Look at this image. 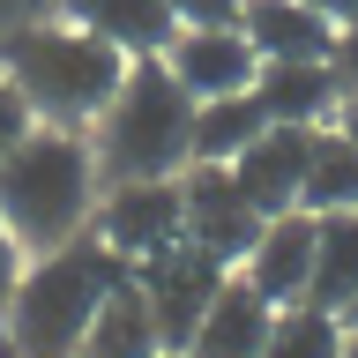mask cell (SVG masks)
<instances>
[{"instance_id": "10", "label": "cell", "mask_w": 358, "mask_h": 358, "mask_svg": "<svg viewBox=\"0 0 358 358\" xmlns=\"http://www.w3.org/2000/svg\"><path fill=\"white\" fill-rule=\"evenodd\" d=\"M239 276L262 291L268 306H306V284H313V217H306V209L268 217L262 239L246 246Z\"/></svg>"}, {"instance_id": "16", "label": "cell", "mask_w": 358, "mask_h": 358, "mask_svg": "<svg viewBox=\"0 0 358 358\" xmlns=\"http://www.w3.org/2000/svg\"><path fill=\"white\" fill-rule=\"evenodd\" d=\"M83 358H164V343H157V321H150V299L134 291V276L112 291L105 306H97Z\"/></svg>"}, {"instance_id": "14", "label": "cell", "mask_w": 358, "mask_h": 358, "mask_svg": "<svg viewBox=\"0 0 358 358\" xmlns=\"http://www.w3.org/2000/svg\"><path fill=\"white\" fill-rule=\"evenodd\" d=\"M239 30L254 45V60H329L336 52V22L313 15L306 0H246L239 8Z\"/></svg>"}, {"instance_id": "19", "label": "cell", "mask_w": 358, "mask_h": 358, "mask_svg": "<svg viewBox=\"0 0 358 358\" xmlns=\"http://www.w3.org/2000/svg\"><path fill=\"white\" fill-rule=\"evenodd\" d=\"M336 351H343V321L321 306H284L262 343V358H336Z\"/></svg>"}, {"instance_id": "23", "label": "cell", "mask_w": 358, "mask_h": 358, "mask_svg": "<svg viewBox=\"0 0 358 358\" xmlns=\"http://www.w3.org/2000/svg\"><path fill=\"white\" fill-rule=\"evenodd\" d=\"M22 262H30V254H22V246H15V231H8V224H0V306H8V291H15Z\"/></svg>"}, {"instance_id": "2", "label": "cell", "mask_w": 358, "mask_h": 358, "mask_svg": "<svg viewBox=\"0 0 358 358\" xmlns=\"http://www.w3.org/2000/svg\"><path fill=\"white\" fill-rule=\"evenodd\" d=\"M127 67L134 60L120 45L90 38V30H75V22H60V15H38V22H22L15 38H0V75L15 83V97L30 105L38 127L90 134L97 112L120 97Z\"/></svg>"}, {"instance_id": "26", "label": "cell", "mask_w": 358, "mask_h": 358, "mask_svg": "<svg viewBox=\"0 0 358 358\" xmlns=\"http://www.w3.org/2000/svg\"><path fill=\"white\" fill-rule=\"evenodd\" d=\"M336 358H358V329H343V351H336Z\"/></svg>"}, {"instance_id": "22", "label": "cell", "mask_w": 358, "mask_h": 358, "mask_svg": "<svg viewBox=\"0 0 358 358\" xmlns=\"http://www.w3.org/2000/svg\"><path fill=\"white\" fill-rule=\"evenodd\" d=\"M329 67H336V83H343V90H358V22H343V30H336Z\"/></svg>"}, {"instance_id": "9", "label": "cell", "mask_w": 358, "mask_h": 358, "mask_svg": "<svg viewBox=\"0 0 358 358\" xmlns=\"http://www.w3.org/2000/svg\"><path fill=\"white\" fill-rule=\"evenodd\" d=\"M313 134H321V127H262L239 157H231V179H239V194L254 201L262 217H284V209H299Z\"/></svg>"}, {"instance_id": "7", "label": "cell", "mask_w": 358, "mask_h": 358, "mask_svg": "<svg viewBox=\"0 0 358 358\" xmlns=\"http://www.w3.org/2000/svg\"><path fill=\"white\" fill-rule=\"evenodd\" d=\"M179 217H187V239L201 246V254H217L224 268L246 262V246L262 239V209L239 194V179H231V164H187L179 172Z\"/></svg>"}, {"instance_id": "8", "label": "cell", "mask_w": 358, "mask_h": 358, "mask_svg": "<svg viewBox=\"0 0 358 358\" xmlns=\"http://www.w3.org/2000/svg\"><path fill=\"white\" fill-rule=\"evenodd\" d=\"M157 60L179 75V90H187L194 105H209V97H239V90H254V75H262L246 30H179Z\"/></svg>"}, {"instance_id": "20", "label": "cell", "mask_w": 358, "mask_h": 358, "mask_svg": "<svg viewBox=\"0 0 358 358\" xmlns=\"http://www.w3.org/2000/svg\"><path fill=\"white\" fill-rule=\"evenodd\" d=\"M239 8L246 0H172V22L179 30H239Z\"/></svg>"}, {"instance_id": "29", "label": "cell", "mask_w": 358, "mask_h": 358, "mask_svg": "<svg viewBox=\"0 0 358 358\" xmlns=\"http://www.w3.org/2000/svg\"><path fill=\"white\" fill-rule=\"evenodd\" d=\"M164 358H187V351H164Z\"/></svg>"}, {"instance_id": "21", "label": "cell", "mask_w": 358, "mask_h": 358, "mask_svg": "<svg viewBox=\"0 0 358 358\" xmlns=\"http://www.w3.org/2000/svg\"><path fill=\"white\" fill-rule=\"evenodd\" d=\"M30 127H38V120H30V105H22V97H15V83L0 75V157L15 150V142H22Z\"/></svg>"}, {"instance_id": "18", "label": "cell", "mask_w": 358, "mask_h": 358, "mask_svg": "<svg viewBox=\"0 0 358 358\" xmlns=\"http://www.w3.org/2000/svg\"><path fill=\"white\" fill-rule=\"evenodd\" d=\"M262 127H268V120H262V105H254V90L194 105V164H231Z\"/></svg>"}, {"instance_id": "24", "label": "cell", "mask_w": 358, "mask_h": 358, "mask_svg": "<svg viewBox=\"0 0 358 358\" xmlns=\"http://www.w3.org/2000/svg\"><path fill=\"white\" fill-rule=\"evenodd\" d=\"M306 8H313V15H329L336 30H343V22H358V0H306Z\"/></svg>"}, {"instance_id": "3", "label": "cell", "mask_w": 358, "mask_h": 358, "mask_svg": "<svg viewBox=\"0 0 358 358\" xmlns=\"http://www.w3.org/2000/svg\"><path fill=\"white\" fill-rule=\"evenodd\" d=\"M105 172L90 134L75 127H30L15 150L0 157V224L15 231L22 254H52V246L83 239L97 217Z\"/></svg>"}, {"instance_id": "12", "label": "cell", "mask_w": 358, "mask_h": 358, "mask_svg": "<svg viewBox=\"0 0 358 358\" xmlns=\"http://www.w3.org/2000/svg\"><path fill=\"white\" fill-rule=\"evenodd\" d=\"M254 105L268 127H329L343 105V83L329 60H268L254 75Z\"/></svg>"}, {"instance_id": "27", "label": "cell", "mask_w": 358, "mask_h": 358, "mask_svg": "<svg viewBox=\"0 0 358 358\" xmlns=\"http://www.w3.org/2000/svg\"><path fill=\"white\" fill-rule=\"evenodd\" d=\"M343 329H358V299H351V306H343Z\"/></svg>"}, {"instance_id": "5", "label": "cell", "mask_w": 358, "mask_h": 358, "mask_svg": "<svg viewBox=\"0 0 358 358\" xmlns=\"http://www.w3.org/2000/svg\"><path fill=\"white\" fill-rule=\"evenodd\" d=\"M231 284V268L217 262V254H201L194 239L164 246V254H150V262H134V291L150 299V321H157V343L164 351H187L201 329V313L217 306V291Z\"/></svg>"}, {"instance_id": "15", "label": "cell", "mask_w": 358, "mask_h": 358, "mask_svg": "<svg viewBox=\"0 0 358 358\" xmlns=\"http://www.w3.org/2000/svg\"><path fill=\"white\" fill-rule=\"evenodd\" d=\"M358 299V209H336V217H313V284H306V306L336 313Z\"/></svg>"}, {"instance_id": "11", "label": "cell", "mask_w": 358, "mask_h": 358, "mask_svg": "<svg viewBox=\"0 0 358 358\" xmlns=\"http://www.w3.org/2000/svg\"><path fill=\"white\" fill-rule=\"evenodd\" d=\"M38 8L75 22V30H90V38H105V45H120L127 60H157L179 38L172 0H38Z\"/></svg>"}, {"instance_id": "1", "label": "cell", "mask_w": 358, "mask_h": 358, "mask_svg": "<svg viewBox=\"0 0 358 358\" xmlns=\"http://www.w3.org/2000/svg\"><path fill=\"white\" fill-rule=\"evenodd\" d=\"M127 276L134 268L120 262V254H105L90 231L52 246V254H30L15 291H8V306H0V343L15 358H83L97 306H105Z\"/></svg>"}, {"instance_id": "28", "label": "cell", "mask_w": 358, "mask_h": 358, "mask_svg": "<svg viewBox=\"0 0 358 358\" xmlns=\"http://www.w3.org/2000/svg\"><path fill=\"white\" fill-rule=\"evenodd\" d=\"M0 358H15V351H8V343H0Z\"/></svg>"}, {"instance_id": "13", "label": "cell", "mask_w": 358, "mask_h": 358, "mask_svg": "<svg viewBox=\"0 0 358 358\" xmlns=\"http://www.w3.org/2000/svg\"><path fill=\"white\" fill-rule=\"evenodd\" d=\"M276 313H284V306H268L262 291L231 268V284L217 291V306L201 313V329H194V343H187V358H262L268 329H276Z\"/></svg>"}, {"instance_id": "17", "label": "cell", "mask_w": 358, "mask_h": 358, "mask_svg": "<svg viewBox=\"0 0 358 358\" xmlns=\"http://www.w3.org/2000/svg\"><path fill=\"white\" fill-rule=\"evenodd\" d=\"M299 209L306 217H336V209H358V142L351 134L321 127L306 157V187H299Z\"/></svg>"}, {"instance_id": "4", "label": "cell", "mask_w": 358, "mask_h": 358, "mask_svg": "<svg viewBox=\"0 0 358 358\" xmlns=\"http://www.w3.org/2000/svg\"><path fill=\"white\" fill-rule=\"evenodd\" d=\"M90 150H97L105 187L112 179H179L194 164V97L179 90L164 60H134L120 97L97 112Z\"/></svg>"}, {"instance_id": "25", "label": "cell", "mask_w": 358, "mask_h": 358, "mask_svg": "<svg viewBox=\"0 0 358 358\" xmlns=\"http://www.w3.org/2000/svg\"><path fill=\"white\" fill-rule=\"evenodd\" d=\"M329 127H336V134H351V142H358V90H343V105H336V120H329Z\"/></svg>"}, {"instance_id": "6", "label": "cell", "mask_w": 358, "mask_h": 358, "mask_svg": "<svg viewBox=\"0 0 358 358\" xmlns=\"http://www.w3.org/2000/svg\"><path fill=\"white\" fill-rule=\"evenodd\" d=\"M90 239L120 254V262H150L164 246L187 239V217H179V179H112L97 194V217H90Z\"/></svg>"}]
</instances>
